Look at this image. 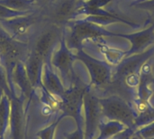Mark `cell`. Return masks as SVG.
Here are the masks:
<instances>
[{"instance_id":"6da1fadb","label":"cell","mask_w":154,"mask_h":139,"mask_svg":"<svg viewBox=\"0 0 154 139\" xmlns=\"http://www.w3.org/2000/svg\"><path fill=\"white\" fill-rule=\"evenodd\" d=\"M153 56L154 45H152L141 53L125 57L113 70L111 81L106 87H112L115 90H122L120 97L132 102L135 98L141 68L146 61Z\"/></svg>"},{"instance_id":"7a4b0ae2","label":"cell","mask_w":154,"mask_h":139,"mask_svg":"<svg viewBox=\"0 0 154 139\" xmlns=\"http://www.w3.org/2000/svg\"><path fill=\"white\" fill-rule=\"evenodd\" d=\"M113 33L91 22L77 19L67 23L63 28V38L70 51L83 49V43L88 39L111 37Z\"/></svg>"},{"instance_id":"3957f363","label":"cell","mask_w":154,"mask_h":139,"mask_svg":"<svg viewBox=\"0 0 154 139\" xmlns=\"http://www.w3.org/2000/svg\"><path fill=\"white\" fill-rule=\"evenodd\" d=\"M91 89L90 84H84L78 77L75 82L68 89L58 100V110L60 112V116L58 118L60 120L66 117L72 118L77 125V128H83V99L88 90Z\"/></svg>"},{"instance_id":"277c9868","label":"cell","mask_w":154,"mask_h":139,"mask_svg":"<svg viewBox=\"0 0 154 139\" xmlns=\"http://www.w3.org/2000/svg\"><path fill=\"white\" fill-rule=\"evenodd\" d=\"M42 9L23 16L0 21V24L13 39L29 43L39 30L47 24Z\"/></svg>"},{"instance_id":"5b68a950","label":"cell","mask_w":154,"mask_h":139,"mask_svg":"<svg viewBox=\"0 0 154 139\" xmlns=\"http://www.w3.org/2000/svg\"><path fill=\"white\" fill-rule=\"evenodd\" d=\"M63 28L50 23L45 24L29 43L30 52L42 58L44 64H51V57L63 38Z\"/></svg>"},{"instance_id":"8992f818","label":"cell","mask_w":154,"mask_h":139,"mask_svg":"<svg viewBox=\"0 0 154 139\" xmlns=\"http://www.w3.org/2000/svg\"><path fill=\"white\" fill-rule=\"evenodd\" d=\"M30 53L29 43L13 38L0 41V64L6 72L7 82L13 98L15 96L14 84L12 80V72L17 63L25 61Z\"/></svg>"},{"instance_id":"52a82bcc","label":"cell","mask_w":154,"mask_h":139,"mask_svg":"<svg viewBox=\"0 0 154 139\" xmlns=\"http://www.w3.org/2000/svg\"><path fill=\"white\" fill-rule=\"evenodd\" d=\"M103 118L106 121H117L128 128H135L136 113L131 102L118 95L99 98Z\"/></svg>"},{"instance_id":"ba28073f","label":"cell","mask_w":154,"mask_h":139,"mask_svg":"<svg viewBox=\"0 0 154 139\" xmlns=\"http://www.w3.org/2000/svg\"><path fill=\"white\" fill-rule=\"evenodd\" d=\"M74 56L87 67L91 80L89 83L91 87L99 89L109 84L114 70L111 64L90 56L83 49L76 51Z\"/></svg>"},{"instance_id":"9c48e42d","label":"cell","mask_w":154,"mask_h":139,"mask_svg":"<svg viewBox=\"0 0 154 139\" xmlns=\"http://www.w3.org/2000/svg\"><path fill=\"white\" fill-rule=\"evenodd\" d=\"M75 61L74 52L68 48L64 38H62L59 48L51 57V63L53 69H55L56 71H59L60 77L66 89L69 88L78 78L73 69Z\"/></svg>"},{"instance_id":"30bf717a","label":"cell","mask_w":154,"mask_h":139,"mask_svg":"<svg viewBox=\"0 0 154 139\" xmlns=\"http://www.w3.org/2000/svg\"><path fill=\"white\" fill-rule=\"evenodd\" d=\"M90 90L86 92L83 99L85 139L95 138L98 132L99 126L103 121L99 98L92 93Z\"/></svg>"},{"instance_id":"8fae6325","label":"cell","mask_w":154,"mask_h":139,"mask_svg":"<svg viewBox=\"0 0 154 139\" xmlns=\"http://www.w3.org/2000/svg\"><path fill=\"white\" fill-rule=\"evenodd\" d=\"M79 4L78 0H53L42 10L47 23L64 27L72 20Z\"/></svg>"},{"instance_id":"7c38bea8","label":"cell","mask_w":154,"mask_h":139,"mask_svg":"<svg viewBox=\"0 0 154 139\" xmlns=\"http://www.w3.org/2000/svg\"><path fill=\"white\" fill-rule=\"evenodd\" d=\"M113 36L122 37L130 42L131 47L128 51L124 52L125 57L136 53H141L154 45V23L149 27L134 33H115ZM124 57V58H125Z\"/></svg>"},{"instance_id":"4fadbf2b","label":"cell","mask_w":154,"mask_h":139,"mask_svg":"<svg viewBox=\"0 0 154 139\" xmlns=\"http://www.w3.org/2000/svg\"><path fill=\"white\" fill-rule=\"evenodd\" d=\"M152 58L146 61L140 71L139 83L136 89L135 98L143 100H151L154 94L152 86L154 84V72Z\"/></svg>"},{"instance_id":"5bb4252c","label":"cell","mask_w":154,"mask_h":139,"mask_svg":"<svg viewBox=\"0 0 154 139\" xmlns=\"http://www.w3.org/2000/svg\"><path fill=\"white\" fill-rule=\"evenodd\" d=\"M42 82L45 91L54 99L60 100L65 92L66 88L51 64H44Z\"/></svg>"},{"instance_id":"9a60e30c","label":"cell","mask_w":154,"mask_h":139,"mask_svg":"<svg viewBox=\"0 0 154 139\" xmlns=\"http://www.w3.org/2000/svg\"><path fill=\"white\" fill-rule=\"evenodd\" d=\"M12 80L14 86L16 85L20 89L23 97L28 100V103H31L36 90H34L29 80L24 66V62L17 63L16 66L14 68L12 72Z\"/></svg>"},{"instance_id":"2e32d148","label":"cell","mask_w":154,"mask_h":139,"mask_svg":"<svg viewBox=\"0 0 154 139\" xmlns=\"http://www.w3.org/2000/svg\"><path fill=\"white\" fill-rule=\"evenodd\" d=\"M132 105L136 113L135 128H142L154 121V94L151 100H143L134 98Z\"/></svg>"},{"instance_id":"e0dca14e","label":"cell","mask_w":154,"mask_h":139,"mask_svg":"<svg viewBox=\"0 0 154 139\" xmlns=\"http://www.w3.org/2000/svg\"><path fill=\"white\" fill-rule=\"evenodd\" d=\"M24 66L26 69L27 75L29 77V80L36 90L37 89L41 88L42 89V71L44 67V62L42 58L34 54L33 52H30L29 55L24 61Z\"/></svg>"},{"instance_id":"ac0fdd59","label":"cell","mask_w":154,"mask_h":139,"mask_svg":"<svg viewBox=\"0 0 154 139\" xmlns=\"http://www.w3.org/2000/svg\"><path fill=\"white\" fill-rule=\"evenodd\" d=\"M11 109H10V118L9 128L12 139H22L23 134V116H22V100L14 98L10 99Z\"/></svg>"},{"instance_id":"d6986e66","label":"cell","mask_w":154,"mask_h":139,"mask_svg":"<svg viewBox=\"0 0 154 139\" xmlns=\"http://www.w3.org/2000/svg\"><path fill=\"white\" fill-rule=\"evenodd\" d=\"M11 101L10 98L0 88V137H4L9 126Z\"/></svg>"},{"instance_id":"ffe728a7","label":"cell","mask_w":154,"mask_h":139,"mask_svg":"<svg viewBox=\"0 0 154 139\" xmlns=\"http://www.w3.org/2000/svg\"><path fill=\"white\" fill-rule=\"evenodd\" d=\"M0 4L10 9L24 13H33L42 8L33 0H0Z\"/></svg>"},{"instance_id":"44dd1931","label":"cell","mask_w":154,"mask_h":139,"mask_svg":"<svg viewBox=\"0 0 154 139\" xmlns=\"http://www.w3.org/2000/svg\"><path fill=\"white\" fill-rule=\"evenodd\" d=\"M126 128L124 124L117 121H102L98 128V137L94 139H111Z\"/></svg>"},{"instance_id":"7402d4cb","label":"cell","mask_w":154,"mask_h":139,"mask_svg":"<svg viewBox=\"0 0 154 139\" xmlns=\"http://www.w3.org/2000/svg\"><path fill=\"white\" fill-rule=\"evenodd\" d=\"M60 120L59 118L55 119L51 125L46 127L43 129H41L36 133V137L40 139H53L54 138V134L56 131V128L59 125Z\"/></svg>"},{"instance_id":"603a6c76","label":"cell","mask_w":154,"mask_h":139,"mask_svg":"<svg viewBox=\"0 0 154 139\" xmlns=\"http://www.w3.org/2000/svg\"><path fill=\"white\" fill-rule=\"evenodd\" d=\"M32 14V13L18 12V11L10 9V8L6 7L5 5H3L0 4V21H3V20H10V19H13V18L23 16V15H26V14Z\"/></svg>"},{"instance_id":"cb8c5ba5","label":"cell","mask_w":154,"mask_h":139,"mask_svg":"<svg viewBox=\"0 0 154 139\" xmlns=\"http://www.w3.org/2000/svg\"><path fill=\"white\" fill-rule=\"evenodd\" d=\"M115 139H143L137 132L136 128H126L114 137Z\"/></svg>"},{"instance_id":"d4e9b609","label":"cell","mask_w":154,"mask_h":139,"mask_svg":"<svg viewBox=\"0 0 154 139\" xmlns=\"http://www.w3.org/2000/svg\"><path fill=\"white\" fill-rule=\"evenodd\" d=\"M131 7L147 10L154 14V0H136L131 4Z\"/></svg>"},{"instance_id":"484cf974","label":"cell","mask_w":154,"mask_h":139,"mask_svg":"<svg viewBox=\"0 0 154 139\" xmlns=\"http://www.w3.org/2000/svg\"><path fill=\"white\" fill-rule=\"evenodd\" d=\"M0 88L4 90V92L10 98H13L12 92L10 90V88L8 86V82H7V77H6V72L5 71V69L3 68V66L0 64Z\"/></svg>"},{"instance_id":"4316f807","label":"cell","mask_w":154,"mask_h":139,"mask_svg":"<svg viewBox=\"0 0 154 139\" xmlns=\"http://www.w3.org/2000/svg\"><path fill=\"white\" fill-rule=\"evenodd\" d=\"M136 130L143 139L154 138V121L146 126L136 128Z\"/></svg>"},{"instance_id":"83f0119b","label":"cell","mask_w":154,"mask_h":139,"mask_svg":"<svg viewBox=\"0 0 154 139\" xmlns=\"http://www.w3.org/2000/svg\"><path fill=\"white\" fill-rule=\"evenodd\" d=\"M65 139H85L84 135V128H77V129L71 133L64 134Z\"/></svg>"},{"instance_id":"f1b7e54d","label":"cell","mask_w":154,"mask_h":139,"mask_svg":"<svg viewBox=\"0 0 154 139\" xmlns=\"http://www.w3.org/2000/svg\"><path fill=\"white\" fill-rule=\"evenodd\" d=\"M10 38H12V37L6 33V31L0 24V41L7 40V39H10Z\"/></svg>"},{"instance_id":"f546056e","label":"cell","mask_w":154,"mask_h":139,"mask_svg":"<svg viewBox=\"0 0 154 139\" xmlns=\"http://www.w3.org/2000/svg\"><path fill=\"white\" fill-rule=\"evenodd\" d=\"M33 1L37 2L42 7H44V6L48 5H49L51 2H52L53 0H33Z\"/></svg>"},{"instance_id":"4dcf8cb0","label":"cell","mask_w":154,"mask_h":139,"mask_svg":"<svg viewBox=\"0 0 154 139\" xmlns=\"http://www.w3.org/2000/svg\"><path fill=\"white\" fill-rule=\"evenodd\" d=\"M78 1H87V0H78Z\"/></svg>"},{"instance_id":"1f68e13d","label":"cell","mask_w":154,"mask_h":139,"mask_svg":"<svg viewBox=\"0 0 154 139\" xmlns=\"http://www.w3.org/2000/svg\"><path fill=\"white\" fill-rule=\"evenodd\" d=\"M0 139H4V137H0Z\"/></svg>"},{"instance_id":"d6a6232c","label":"cell","mask_w":154,"mask_h":139,"mask_svg":"<svg viewBox=\"0 0 154 139\" xmlns=\"http://www.w3.org/2000/svg\"><path fill=\"white\" fill-rule=\"evenodd\" d=\"M111 139H115V137H112V138H111Z\"/></svg>"},{"instance_id":"836d02e7","label":"cell","mask_w":154,"mask_h":139,"mask_svg":"<svg viewBox=\"0 0 154 139\" xmlns=\"http://www.w3.org/2000/svg\"><path fill=\"white\" fill-rule=\"evenodd\" d=\"M149 139H154V138H149Z\"/></svg>"}]
</instances>
